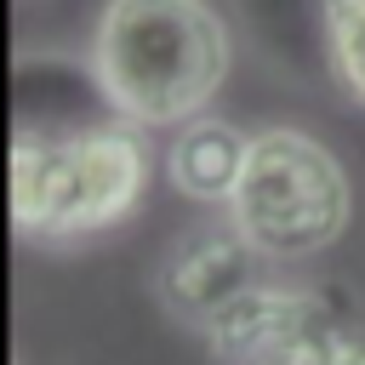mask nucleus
<instances>
[{
    "label": "nucleus",
    "instance_id": "obj_1",
    "mask_svg": "<svg viewBox=\"0 0 365 365\" xmlns=\"http://www.w3.org/2000/svg\"><path fill=\"white\" fill-rule=\"evenodd\" d=\"M91 74L137 125L194 120L228 74V29L205 0H108Z\"/></svg>",
    "mask_w": 365,
    "mask_h": 365
},
{
    "label": "nucleus",
    "instance_id": "obj_2",
    "mask_svg": "<svg viewBox=\"0 0 365 365\" xmlns=\"http://www.w3.org/2000/svg\"><path fill=\"white\" fill-rule=\"evenodd\" d=\"M148 182V148L131 125H17L11 143V211L23 234L74 240L120 222Z\"/></svg>",
    "mask_w": 365,
    "mask_h": 365
},
{
    "label": "nucleus",
    "instance_id": "obj_3",
    "mask_svg": "<svg viewBox=\"0 0 365 365\" xmlns=\"http://www.w3.org/2000/svg\"><path fill=\"white\" fill-rule=\"evenodd\" d=\"M348 177L331 148L308 131L274 125L251 137L245 171L228 194L234 234L262 257H308L325 251L348 228Z\"/></svg>",
    "mask_w": 365,
    "mask_h": 365
},
{
    "label": "nucleus",
    "instance_id": "obj_4",
    "mask_svg": "<svg viewBox=\"0 0 365 365\" xmlns=\"http://www.w3.org/2000/svg\"><path fill=\"white\" fill-rule=\"evenodd\" d=\"M245 154H251V137H240L222 120H194L171 143V182L194 200H228L245 171Z\"/></svg>",
    "mask_w": 365,
    "mask_h": 365
},
{
    "label": "nucleus",
    "instance_id": "obj_5",
    "mask_svg": "<svg viewBox=\"0 0 365 365\" xmlns=\"http://www.w3.org/2000/svg\"><path fill=\"white\" fill-rule=\"evenodd\" d=\"M319 23L336 80L348 86V97L365 103V0H319Z\"/></svg>",
    "mask_w": 365,
    "mask_h": 365
}]
</instances>
